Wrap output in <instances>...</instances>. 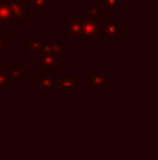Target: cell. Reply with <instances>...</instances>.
Masks as SVG:
<instances>
[{"label": "cell", "instance_id": "cell-1", "mask_svg": "<svg viewBox=\"0 0 158 160\" xmlns=\"http://www.w3.org/2000/svg\"><path fill=\"white\" fill-rule=\"evenodd\" d=\"M81 22V44L87 47H92L95 42L100 39V32H98V21L90 18L86 13L81 14L80 17Z\"/></svg>", "mask_w": 158, "mask_h": 160}, {"label": "cell", "instance_id": "cell-2", "mask_svg": "<svg viewBox=\"0 0 158 160\" xmlns=\"http://www.w3.org/2000/svg\"><path fill=\"white\" fill-rule=\"evenodd\" d=\"M59 61L55 55L52 53H36V76L42 78V76L52 75L53 72L58 70Z\"/></svg>", "mask_w": 158, "mask_h": 160}, {"label": "cell", "instance_id": "cell-3", "mask_svg": "<svg viewBox=\"0 0 158 160\" xmlns=\"http://www.w3.org/2000/svg\"><path fill=\"white\" fill-rule=\"evenodd\" d=\"M10 6L11 14L14 17V21L20 25V27H24L25 21L32 18V10L31 7L24 2V0H6Z\"/></svg>", "mask_w": 158, "mask_h": 160}, {"label": "cell", "instance_id": "cell-4", "mask_svg": "<svg viewBox=\"0 0 158 160\" xmlns=\"http://www.w3.org/2000/svg\"><path fill=\"white\" fill-rule=\"evenodd\" d=\"M63 38H44L42 47L38 53H52L58 58L59 65H63Z\"/></svg>", "mask_w": 158, "mask_h": 160}, {"label": "cell", "instance_id": "cell-5", "mask_svg": "<svg viewBox=\"0 0 158 160\" xmlns=\"http://www.w3.org/2000/svg\"><path fill=\"white\" fill-rule=\"evenodd\" d=\"M62 38L63 39H81V22L80 18H63L62 20Z\"/></svg>", "mask_w": 158, "mask_h": 160}, {"label": "cell", "instance_id": "cell-6", "mask_svg": "<svg viewBox=\"0 0 158 160\" xmlns=\"http://www.w3.org/2000/svg\"><path fill=\"white\" fill-rule=\"evenodd\" d=\"M60 76V90H83V78L76 70H63Z\"/></svg>", "mask_w": 158, "mask_h": 160}, {"label": "cell", "instance_id": "cell-7", "mask_svg": "<svg viewBox=\"0 0 158 160\" xmlns=\"http://www.w3.org/2000/svg\"><path fill=\"white\" fill-rule=\"evenodd\" d=\"M115 24L114 18H102L98 22V32H100V39H105L108 45L115 44Z\"/></svg>", "mask_w": 158, "mask_h": 160}, {"label": "cell", "instance_id": "cell-8", "mask_svg": "<svg viewBox=\"0 0 158 160\" xmlns=\"http://www.w3.org/2000/svg\"><path fill=\"white\" fill-rule=\"evenodd\" d=\"M88 90L108 88V70H88Z\"/></svg>", "mask_w": 158, "mask_h": 160}, {"label": "cell", "instance_id": "cell-9", "mask_svg": "<svg viewBox=\"0 0 158 160\" xmlns=\"http://www.w3.org/2000/svg\"><path fill=\"white\" fill-rule=\"evenodd\" d=\"M60 78L62 76L48 75L38 79L36 90H60Z\"/></svg>", "mask_w": 158, "mask_h": 160}, {"label": "cell", "instance_id": "cell-10", "mask_svg": "<svg viewBox=\"0 0 158 160\" xmlns=\"http://www.w3.org/2000/svg\"><path fill=\"white\" fill-rule=\"evenodd\" d=\"M14 17L11 14L10 6L6 0H0V24L6 25V27H10L14 24Z\"/></svg>", "mask_w": 158, "mask_h": 160}, {"label": "cell", "instance_id": "cell-11", "mask_svg": "<svg viewBox=\"0 0 158 160\" xmlns=\"http://www.w3.org/2000/svg\"><path fill=\"white\" fill-rule=\"evenodd\" d=\"M30 7L32 13L49 14L52 8V2L50 0H30Z\"/></svg>", "mask_w": 158, "mask_h": 160}, {"label": "cell", "instance_id": "cell-12", "mask_svg": "<svg viewBox=\"0 0 158 160\" xmlns=\"http://www.w3.org/2000/svg\"><path fill=\"white\" fill-rule=\"evenodd\" d=\"M42 42H44V38H24V52L30 53V52H39L42 47Z\"/></svg>", "mask_w": 158, "mask_h": 160}, {"label": "cell", "instance_id": "cell-13", "mask_svg": "<svg viewBox=\"0 0 158 160\" xmlns=\"http://www.w3.org/2000/svg\"><path fill=\"white\" fill-rule=\"evenodd\" d=\"M10 75L13 78L14 84H18L20 80L25 76V63H13L10 69Z\"/></svg>", "mask_w": 158, "mask_h": 160}, {"label": "cell", "instance_id": "cell-14", "mask_svg": "<svg viewBox=\"0 0 158 160\" xmlns=\"http://www.w3.org/2000/svg\"><path fill=\"white\" fill-rule=\"evenodd\" d=\"M14 82L10 75V70H0V90H10L13 88Z\"/></svg>", "mask_w": 158, "mask_h": 160}, {"label": "cell", "instance_id": "cell-15", "mask_svg": "<svg viewBox=\"0 0 158 160\" xmlns=\"http://www.w3.org/2000/svg\"><path fill=\"white\" fill-rule=\"evenodd\" d=\"M86 14L90 18L95 20V21H98V22L102 20V8H101V6H90L88 11H87Z\"/></svg>", "mask_w": 158, "mask_h": 160}, {"label": "cell", "instance_id": "cell-16", "mask_svg": "<svg viewBox=\"0 0 158 160\" xmlns=\"http://www.w3.org/2000/svg\"><path fill=\"white\" fill-rule=\"evenodd\" d=\"M101 8L105 14L115 13V0H101Z\"/></svg>", "mask_w": 158, "mask_h": 160}, {"label": "cell", "instance_id": "cell-17", "mask_svg": "<svg viewBox=\"0 0 158 160\" xmlns=\"http://www.w3.org/2000/svg\"><path fill=\"white\" fill-rule=\"evenodd\" d=\"M7 51V44H6V37L0 35V53L6 52Z\"/></svg>", "mask_w": 158, "mask_h": 160}, {"label": "cell", "instance_id": "cell-18", "mask_svg": "<svg viewBox=\"0 0 158 160\" xmlns=\"http://www.w3.org/2000/svg\"><path fill=\"white\" fill-rule=\"evenodd\" d=\"M0 35H4L7 37V27L3 24H0Z\"/></svg>", "mask_w": 158, "mask_h": 160}, {"label": "cell", "instance_id": "cell-19", "mask_svg": "<svg viewBox=\"0 0 158 160\" xmlns=\"http://www.w3.org/2000/svg\"><path fill=\"white\" fill-rule=\"evenodd\" d=\"M0 70H2V69H0Z\"/></svg>", "mask_w": 158, "mask_h": 160}]
</instances>
